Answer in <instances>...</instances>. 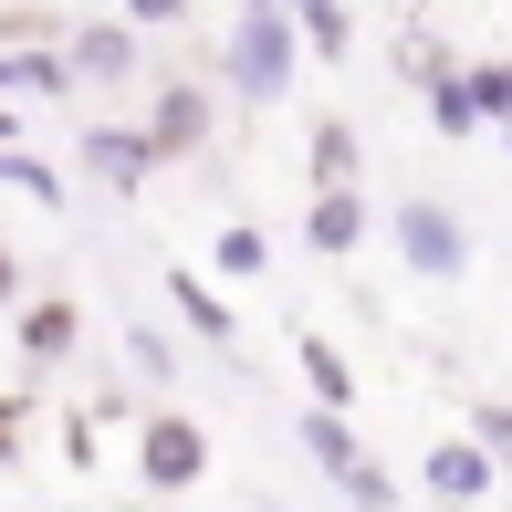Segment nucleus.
<instances>
[{
    "instance_id": "ddd939ff",
    "label": "nucleus",
    "mask_w": 512,
    "mask_h": 512,
    "mask_svg": "<svg viewBox=\"0 0 512 512\" xmlns=\"http://www.w3.org/2000/svg\"><path fill=\"white\" fill-rule=\"evenodd\" d=\"M314 189H366V147H356L345 115H324V126H314Z\"/></svg>"
},
{
    "instance_id": "7ed1b4c3",
    "label": "nucleus",
    "mask_w": 512,
    "mask_h": 512,
    "mask_svg": "<svg viewBox=\"0 0 512 512\" xmlns=\"http://www.w3.org/2000/svg\"><path fill=\"white\" fill-rule=\"evenodd\" d=\"M398 262L429 272V283H460V272H471V220H460L450 199H408L398 209Z\"/></svg>"
},
{
    "instance_id": "f03ea898",
    "label": "nucleus",
    "mask_w": 512,
    "mask_h": 512,
    "mask_svg": "<svg viewBox=\"0 0 512 512\" xmlns=\"http://www.w3.org/2000/svg\"><path fill=\"white\" fill-rule=\"evenodd\" d=\"M136 481H147V492H199V481H209V429L189 408L136 418Z\"/></svg>"
},
{
    "instance_id": "dca6fc26",
    "label": "nucleus",
    "mask_w": 512,
    "mask_h": 512,
    "mask_svg": "<svg viewBox=\"0 0 512 512\" xmlns=\"http://www.w3.org/2000/svg\"><path fill=\"white\" fill-rule=\"evenodd\" d=\"M0 95H74V74H63L53 53H21V42H0Z\"/></svg>"
},
{
    "instance_id": "5701e85b",
    "label": "nucleus",
    "mask_w": 512,
    "mask_h": 512,
    "mask_svg": "<svg viewBox=\"0 0 512 512\" xmlns=\"http://www.w3.org/2000/svg\"><path fill=\"white\" fill-rule=\"evenodd\" d=\"M387 11H408V21H418V11H429V0H387Z\"/></svg>"
},
{
    "instance_id": "9d476101",
    "label": "nucleus",
    "mask_w": 512,
    "mask_h": 512,
    "mask_svg": "<svg viewBox=\"0 0 512 512\" xmlns=\"http://www.w3.org/2000/svg\"><path fill=\"white\" fill-rule=\"evenodd\" d=\"M84 168H95L105 189H136L157 157H147V136H136V126H84Z\"/></svg>"
},
{
    "instance_id": "f257e3e1",
    "label": "nucleus",
    "mask_w": 512,
    "mask_h": 512,
    "mask_svg": "<svg viewBox=\"0 0 512 512\" xmlns=\"http://www.w3.org/2000/svg\"><path fill=\"white\" fill-rule=\"evenodd\" d=\"M293 63H304V42H293L283 0H230V95L241 105H283Z\"/></svg>"
},
{
    "instance_id": "f8f14e48",
    "label": "nucleus",
    "mask_w": 512,
    "mask_h": 512,
    "mask_svg": "<svg viewBox=\"0 0 512 512\" xmlns=\"http://www.w3.org/2000/svg\"><path fill=\"white\" fill-rule=\"evenodd\" d=\"M418 74H429V126H439V136H481V95H471V74H450V63H429V53H418Z\"/></svg>"
},
{
    "instance_id": "20e7f679",
    "label": "nucleus",
    "mask_w": 512,
    "mask_h": 512,
    "mask_svg": "<svg viewBox=\"0 0 512 512\" xmlns=\"http://www.w3.org/2000/svg\"><path fill=\"white\" fill-rule=\"evenodd\" d=\"M418 481H429L439 502H481V492H492V481H502V460L481 450L471 429H450V439H429V460H418Z\"/></svg>"
},
{
    "instance_id": "9b49d317",
    "label": "nucleus",
    "mask_w": 512,
    "mask_h": 512,
    "mask_svg": "<svg viewBox=\"0 0 512 512\" xmlns=\"http://www.w3.org/2000/svg\"><path fill=\"white\" fill-rule=\"evenodd\" d=\"M293 11V42H304L314 63H345L356 53V21H345V0H283Z\"/></svg>"
},
{
    "instance_id": "423d86ee",
    "label": "nucleus",
    "mask_w": 512,
    "mask_h": 512,
    "mask_svg": "<svg viewBox=\"0 0 512 512\" xmlns=\"http://www.w3.org/2000/svg\"><path fill=\"white\" fill-rule=\"evenodd\" d=\"M136 136H147V157H199L209 147V95H199V84H168Z\"/></svg>"
},
{
    "instance_id": "2eb2a0df",
    "label": "nucleus",
    "mask_w": 512,
    "mask_h": 512,
    "mask_svg": "<svg viewBox=\"0 0 512 512\" xmlns=\"http://www.w3.org/2000/svg\"><path fill=\"white\" fill-rule=\"evenodd\" d=\"M293 366H304L314 408H345V398H356V366H345V356H335V345H324V335H304V345H293Z\"/></svg>"
},
{
    "instance_id": "4468645a",
    "label": "nucleus",
    "mask_w": 512,
    "mask_h": 512,
    "mask_svg": "<svg viewBox=\"0 0 512 512\" xmlns=\"http://www.w3.org/2000/svg\"><path fill=\"white\" fill-rule=\"evenodd\" d=\"M168 304H178V314H189V335H199V345H241V335H230V304H220V293H209V283H199V272H189V262H178V272H168Z\"/></svg>"
},
{
    "instance_id": "f3484780",
    "label": "nucleus",
    "mask_w": 512,
    "mask_h": 512,
    "mask_svg": "<svg viewBox=\"0 0 512 512\" xmlns=\"http://www.w3.org/2000/svg\"><path fill=\"white\" fill-rule=\"evenodd\" d=\"M209 272H230V283H251V272H272V241L251 220H230L220 241H209Z\"/></svg>"
},
{
    "instance_id": "1a4fd4ad",
    "label": "nucleus",
    "mask_w": 512,
    "mask_h": 512,
    "mask_svg": "<svg viewBox=\"0 0 512 512\" xmlns=\"http://www.w3.org/2000/svg\"><path fill=\"white\" fill-rule=\"evenodd\" d=\"M293 429H304V450H314V471L335 481V492H345V481L366 471V450H356V429H345V408H304V418H293Z\"/></svg>"
},
{
    "instance_id": "6e6552de",
    "label": "nucleus",
    "mask_w": 512,
    "mask_h": 512,
    "mask_svg": "<svg viewBox=\"0 0 512 512\" xmlns=\"http://www.w3.org/2000/svg\"><path fill=\"white\" fill-rule=\"evenodd\" d=\"M304 241L324 251V262L366 251V189H314V209H304Z\"/></svg>"
},
{
    "instance_id": "6ab92c4d",
    "label": "nucleus",
    "mask_w": 512,
    "mask_h": 512,
    "mask_svg": "<svg viewBox=\"0 0 512 512\" xmlns=\"http://www.w3.org/2000/svg\"><path fill=\"white\" fill-rule=\"evenodd\" d=\"M471 439H481L492 460H512V398H481V408H471Z\"/></svg>"
},
{
    "instance_id": "aec40b11",
    "label": "nucleus",
    "mask_w": 512,
    "mask_h": 512,
    "mask_svg": "<svg viewBox=\"0 0 512 512\" xmlns=\"http://www.w3.org/2000/svg\"><path fill=\"white\" fill-rule=\"evenodd\" d=\"M32 460V398H0V471Z\"/></svg>"
},
{
    "instance_id": "412c9836",
    "label": "nucleus",
    "mask_w": 512,
    "mask_h": 512,
    "mask_svg": "<svg viewBox=\"0 0 512 512\" xmlns=\"http://www.w3.org/2000/svg\"><path fill=\"white\" fill-rule=\"evenodd\" d=\"M115 21H126V32H157V21H189V0H115Z\"/></svg>"
},
{
    "instance_id": "a211bd4d",
    "label": "nucleus",
    "mask_w": 512,
    "mask_h": 512,
    "mask_svg": "<svg viewBox=\"0 0 512 512\" xmlns=\"http://www.w3.org/2000/svg\"><path fill=\"white\" fill-rule=\"evenodd\" d=\"M471 95H481V126H502V136H512V63H481Z\"/></svg>"
},
{
    "instance_id": "0eeeda50",
    "label": "nucleus",
    "mask_w": 512,
    "mask_h": 512,
    "mask_svg": "<svg viewBox=\"0 0 512 512\" xmlns=\"http://www.w3.org/2000/svg\"><path fill=\"white\" fill-rule=\"evenodd\" d=\"M63 74H74V95H84V84H126L136 74V32H126V21H84V32H74V53H63Z\"/></svg>"
},
{
    "instance_id": "4be33fe9",
    "label": "nucleus",
    "mask_w": 512,
    "mask_h": 512,
    "mask_svg": "<svg viewBox=\"0 0 512 512\" xmlns=\"http://www.w3.org/2000/svg\"><path fill=\"white\" fill-rule=\"evenodd\" d=\"M21 293H32V283H21V251H11V241H0V314H11V304H21Z\"/></svg>"
},
{
    "instance_id": "39448f33",
    "label": "nucleus",
    "mask_w": 512,
    "mask_h": 512,
    "mask_svg": "<svg viewBox=\"0 0 512 512\" xmlns=\"http://www.w3.org/2000/svg\"><path fill=\"white\" fill-rule=\"evenodd\" d=\"M11 314H21V356H32V366H63L84 345V304H74V293H21Z\"/></svg>"
}]
</instances>
